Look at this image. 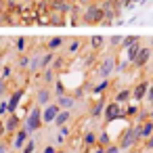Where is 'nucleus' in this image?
I'll list each match as a JSON object with an SVG mask.
<instances>
[{"instance_id":"nucleus-27","label":"nucleus","mask_w":153,"mask_h":153,"mask_svg":"<svg viewBox=\"0 0 153 153\" xmlns=\"http://www.w3.org/2000/svg\"><path fill=\"white\" fill-rule=\"evenodd\" d=\"M120 151H122V149H120L117 145H107V147H105V153H120Z\"/></svg>"},{"instance_id":"nucleus-20","label":"nucleus","mask_w":153,"mask_h":153,"mask_svg":"<svg viewBox=\"0 0 153 153\" xmlns=\"http://www.w3.org/2000/svg\"><path fill=\"white\" fill-rule=\"evenodd\" d=\"M90 46H92V51H103V46H105V38H101V36L92 38V40H90Z\"/></svg>"},{"instance_id":"nucleus-4","label":"nucleus","mask_w":153,"mask_h":153,"mask_svg":"<svg viewBox=\"0 0 153 153\" xmlns=\"http://www.w3.org/2000/svg\"><path fill=\"white\" fill-rule=\"evenodd\" d=\"M136 140H138L136 130H134V128H128V130L122 132V136H120V140H117V147H120V149H130V147L136 145Z\"/></svg>"},{"instance_id":"nucleus-1","label":"nucleus","mask_w":153,"mask_h":153,"mask_svg":"<svg viewBox=\"0 0 153 153\" xmlns=\"http://www.w3.org/2000/svg\"><path fill=\"white\" fill-rule=\"evenodd\" d=\"M82 17H84L82 21H84V23H90V25H94V23H105V9H103V4L90 2V4L84 9Z\"/></svg>"},{"instance_id":"nucleus-28","label":"nucleus","mask_w":153,"mask_h":153,"mask_svg":"<svg viewBox=\"0 0 153 153\" xmlns=\"http://www.w3.org/2000/svg\"><path fill=\"white\" fill-rule=\"evenodd\" d=\"M136 111H138V109H136L134 105H130V107H128V109L124 111V115H136Z\"/></svg>"},{"instance_id":"nucleus-25","label":"nucleus","mask_w":153,"mask_h":153,"mask_svg":"<svg viewBox=\"0 0 153 153\" xmlns=\"http://www.w3.org/2000/svg\"><path fill=\"white\" fill-rule=\"evenodd\" d=\"M15 44H17V51H19V53H23V51H25V38H17V40H15Z\"/></svg>"},{"instance_id":"nucleus-22","label":"nucleus","mask_w":153,"mask_h":153,"mask_svg":"<svg viewBox=\"0 0 153 153\" xmlns=\"http://www.w3.org/2000/svg\"><path fill=\"white\" fill-rule=\"evenodd\" d=\"M136 42H140V40H138V36H128V38H124V40H122V46H124V48H128V46H132V44H136Z\"/></svg>"},{"instance_id":"nucleus-23","label":"nucleus","mask_w":153,"mask_h":153,"mask_svg":"<svg viewBox=\"0 0 153 153\" xmlns=\"http://www.w3.org/2000/svg\"><path fill=\"white\" fill-rule=\"evenodd\" d=\"M109 84H111V82H109V78H103V80H101V84L94 88V92H103V90H107V88H109Z\"/></svg>"},{"instance_id":"nucleus-24","label":"nucleus","mask_w":153,"mask_h":153,"mask_svg":"<svg viewBox=\"0 0 153 153\" xmlns=\"http://www.w3.org/2000/svg\"><path fill=\"white\" fill-rule=\"evenodd\" d=\"M34 149H36V143H34V140H27V143L21 147V153H34Z\"/></svg>"},{"instance_id":"nucleus-37","label":"nucleus","mask_w":153,"mask_h":153,"mask_svg":"<svg viewBox=\"0 0 153 153\" xmlns=\"http://www.w3.org/2000/svg\"><path fill=\"white\" fill-rule=\"evenodd\" d=\"M151 71H153V67H151Z\"/></svg>"},{"instance_id":"nucleus-14","label":"nucleus","mask_w":153,"mask_h":153,"mask_svg":"<svg viewBox=\"0 0 153 153\" xmlns=\"http://www.w3.org/2000/svg\"><path fill=\"white\" fill-rule=\"evenodd\" d=\"M57 105H59L61 109H69V111H71V107L76 105V101H74V97H65V94H61L59 101H57Z\"/></svg>"},{"instance_id":"nucleus-7","label":"nucleus","mask_w":153,"mask_h":153,"mask_svg":"<svg viewBox=\"0 0 153 153\" xmlns=\"http://www.w3.org/2000/svg\"><path fill=\"white\" fill-rule=\"evenodd\" d=\"M134 130H136V136H138V138H143V140H147V138H149V136L153 134V122H151V120H145V122H138Z\"/></svg>"},{"instance_id":"nucleus-11","label":"nucleus","mask_w":153,"mask_h":153,"mask_svg":"<svg viewBox=\"0 0 153 153\" xmlns=\"http://www.w3.org/2000/svg\"><path fill=\"white\" fill-rule=\"evenodd\" d=\"M69 122H71V111H69V109H61V111H59V115L55 117V122H53V124H55L57 128H61V126H67Z\"/></svg>"},{"instance_id":"nucleus-10","label":"nucleus","mask_w":153,"mask_h":153,"mask_svg":"<svg viewBox=\"0 0 153 153\" xmlns=\"http://www.w3.org/2000/svg\"><path fill=\"white\" fill-rule=\"evenodd\" d=\"M51 99H53V92H51V88H38L36 90V103L38 105H48L51 103Z\"/></svg>"},{"instance_id":"nucleus-31","label":"nucleus","mask_w":153,"mask_h":153,"mask_svg":"<svg viewBox=\"0 0 153 153\" xmlns=\"http://www.w3.org/2000/svg\"><path fill=\"white\" fill-rule=\"evenodd\" d=\"M145 147H147V149H153V134H151V136L145 140Z\"/></svg>"},{"instance_id":"nucleus-34","label":"nucleus","mask_w":153,"mask_h":153,"mask_svg":"<svg viewBox=\"0 0 153 153\" xmlns=\"http://www.w3.org/2000/svg\"><path fill=\"white\" fill-rule=\"evenodd\" d=\"M149 120H151V122H153V109H151V111H149Z\"/></svg>"},{"instance_id":"nucleus-2","label":"nucleus","mask_w":153,"mask_h":153,"mask_svg":"<svg viewBox=\"0 0 153 153\" xmlns=\"http://www.w3.org/2000/svg\"><path fill=\"white\" fill-rule=\"evenodd\" d=\"M103 117H105V122H115V120L124 117V107H122L120 103L111 101V103L105 105V109H103Z\"/></svg>"},{"instance_id":"nucleus-8","label":"nucleus","mask_w":153,"mask_h":153,"mask_svg":"<svg viewBox=\"0 0 153 153\" xmlns=\"http://www.w3.org/2000/svg\"><path fill=\"white\" fill-rule=\"evenodd\" d=\"M113 69H115V63H113V59L111 57H107V59H103L101 63H99V76L101 78H109L111 74H113Z\"/></svg>"},{"instance_id":"nucleus-9","label":"nucleus","mask_w":153,"mask_h":153,"mask_svg":"<svg viewBox=\"0 0 153 153\" xmlns=\"http://www.w3.org/2000/svg\"><path fill=\"white\" fill-rule=\"evenodd\" d=\"M149 59H151V48H147V46H140V51H138V55H136V59L132 61L136 67H145L147 63H149Z\"/></svg>"},{"instance_id":"nucleus-12","label":"nucleus","mask_w":153,"mask_h":153,"mask_svg":"<svg viewBox=\"0 0 153 153\" xmlns=\"http://www.w3.org/2000/svg\"><path fill=\"white\" fill-rule=\"evenodd\" d=\"M27 134H30V132H27L25 128H21V130H17V132H15V143H13V145H15V149H21V147L30 140V136H27Z\"/></svg>"},{"instance_id":"nucleus-35","label":"nucleus","mask_w":153,"mask_h":153,"mask_svg":"<svg viewBox=\"0 0 153 153\" xmlns=\"http://www.w3.org/2000/svg\"><path fill=\"white\" fill-rule=\"evenodd\" d=\"M0 46H2V38H0Z\"/></svg>"},{"instance_id":"nucleus-17","label":"nucleus","mask_w":153,"mask_h":153,"mask_svg":"<svg viewBox=\"0 0 153 153\" xmlns=\"http://www.w3.org/2000/svg\"><path fill=\"white\" fill-rule=\"evenodd\" d=\"M138 51H140V42H136V44H132V46H128V48H126V53H128V61H130V63L136 59Z\"/></svg>"},{"instance_id":"nucleus-33","label":"nucleus","mask_w":153,"mask_h":153,"mask_svg":"<svg viewBox=\"0 0 153 153\" xmlns=\"http://www.w3.org/2000/svg\"><path fill=\"white\" fill-rule=\"evenodd\" d=\"M92 153H105V147H97V149H94Z\"/></svg>"},{"instance_id":"nucleus-26","label":"nucleus","mask_w":153,"mask_h":153,"mask_svg":"<svg viewBox=\"0 0 153 153\" xmlns=\"http://www.w3.org/2000/svg\"><path fill=\"white\" fill-rule=\"evenodd\" d=\"M80 46H82V42H80V40H74V42L69 44V53H78Z\"/></svg>"},{"instance_id":"nucleus-36","label":"nucleus","mask_w":153,"mask_h":153,"mask_svg":"<svg viewBox=\"0 0 153 153\" xmlns=\"http://www.w3.org/2000/svg\"><path fill=\"white\" fill-rule=\"evenodd\" d=\"M57 153H65V151H57Z\"/></svg>"},{"instance_id":"nucleus-18","label":"nucleus","mask_w":153,"mask_h":153,"mask_svg":"<svg viewBox=\"0 0 153 153\" xmlns=\"http://www.w3.org/2000/svg\"><path fill=\"white\" fill-rule=\"evenodd\" d=\"M97 138H99V136H97L92 130H88V132H84V138H82V140H84V145H86V147H92V145L97 143Z\"/></svg>"},{"instance_id":"nucleus-30","label":"nucleus","mask_w":153,"mask_h":153,"mask_svg":"<svg viewBox=\"0 0 153 153\" xmlns=\"http://www.w3.org/2000/svg\"><path fill=\"white\" fill-rule=\"evenodd\" d=\"M109 44H111V46H117V44H122V38H120V36H115V38H111V40H109Z\"/></svg>"},{"instance_id":"nucleus-29","label":"nucleus","mask_w":153,"mask_h":153,"mask_svg":"<svg viewBox=\"0 0 153 153\" xmlns=\"http://www.w3.org/2000/svg\"><path fill=\"white\" fill-rule=\"evenodd\" d=\"M147 101L153 105V84H149V90H147Z\"/></svg>"},{"instance_id":"nucleus-16","label":"nucleus","mask_w":153,"mask_h":153,"mask_svg":"<svg viewBox=\"0 0 153 153\" xmlns=\"http://www.w3.org/2000/svg\"><path fill=\"white\" fill-rule=\"evenodd\" d=\"M103 109H105V101H97L90 109V115L92 117H103Z\"/></svg>"},{"instance_id":"nucleus-6","label":"nucleus","mask_w":153,"mask_h":153,"mask_svg":"<svg viewBox=\"0 0 153 153\" xmlns=\"http://www.w3.org/2000/svg\"><path fill=\"white\" fill-rule=\"evenodd\" d=\"M147 90H149V82L147 80H140L138 84H134V88H132V101L138 103V101L147 99Z\"/></svg>"},{"instance_id":"nucleus-32","label":"nucleus","mask_w":153,"mask_h":153,"mask_svg":"<svg viewBox=\"0 0 153 153\" xmlns=\"http://www.w3.org/2000/svg\"><path fill=\"white\" fill-rule=\"evenodd\" d=\"M44 153H57V149H55V147H53V145H48V147H46V149H44Z\"/></svg>"},{"instance_id":"nucleus-15","label":"nucleus","mask_w":153,"mask_h":153,"mask_svg":"<svg viewBox=\"0 0 153 153\" xmlns=\"http://www.w3.org/2000/svg\"><path fill=\"white\" fill-rule=\"evenodd\" d=\"M19 124H21V120H19L17 115H11V117L7 120V124H4V130H7V132H15V130L19 128Z\"/></svg>"},{"instance_id":"nucleus-3","label":"nucleus","mask_w":153,"mask_h":153,"mask_svg":"<svg viewBox=\"0 0 153 153\" xmlns=\"http://www.w3.org/2000/svg\"><path fill=\"white\" fill-rule=\"evenodd\" d=\"M42 124H44V122H42V111H40L38 107H34V109L30 111L27 120H25V130H27V132H36Z\"/></svg>"},{"instance_id":"nucleus-13","label":"nucleus","mask_w":153,"mask_h":153,"mask_svg":"<svg viewBox=\"0 0 153 153\" xmlns=\"http://www.w3.org/2000/svg\"><path fill=\"white\" fill-rule=\"evenodd\" d=\"M115 103H120L122 107L126 105V103H130L132 101V90H128V88H124V90H120L117 94H115V99H113Z\"/></svg>"},{"instance_id":"nucleus-5","label":"nucleus","mask_w":153,"mask_h":153,"mask_svg":"<svg viewBox=\"0 0 153 153\" xmlns=\"http://www.w3.org/2000/svg\"><path fill=\"white\" fill-rule=\"evenodd\" d=\"M59 111H61V107L57 105V101H55V103H48V105L42 109V122L53 124V122H55V117L59 115Z\"/></svg>"},{"instance_id":"nucleus-21","label":"nucleus","mask_w":153,"mask_h":153,"mask_svg":"<svg viewBox=\"0 0 153 153\" xmlns=\"http://www.w3.org/2000/svg\"><path fill=\"white\" fill-rule=\"evenodd\" d=\"M97 143H99L101 147H107V145H111V138H109V134H107V132H101V134H99V138H97Z\"/></svg>"},{"instance_id":"nucleus-19","label":"nucleus","mask_w":153,"mask_h":153,"mask_svg":"<svg viewBox=\"0 0 153 153\" xmlns=\"http://www.w3.org/2000/svg\"><path fill=\"white\" fill-rule=\"evenodd\" d=\"M46 46H48V51L53 53V51H57V48H61V46H63V38H51Z\"/></svg>"}]
</instances>
